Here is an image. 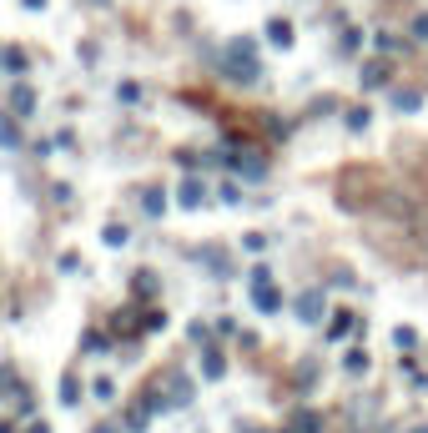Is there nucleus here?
<instances>
[{"label":"nucleus","mask_w":428,"mask_h":433,"mask_svg":"<svg viewBox=\"0 0 428 433\" xmlns=\"http://www.w3.org/2000/svg\"><path fill=\"white\" fill-rule=\"evenodd\" d=\"M252 302H257L262 312H273V307L282 302V297H278V287L267 283V273H252Z\"/></svg>","instance_id":"obj_2"},{"label":"nucleus","mask_w":428,"mask_h":433,"mask_svg":"<svg viewBox=\"0 0 428 433\" xmlns=\"http://www.w3.org/2000/svg\"><path fill=\"white\" fill-rule=\"evenodd\" d=\"M177 202H182V207H197V202H202V187H197V182H182Z\"/></svg>","instance_id":"obj_4"},{"label":"nucleus","mask_w":428,"mask_h":433,"mask_svg":"<svg viewBox=\"0 0 428 433\" xmlns=\"http://www.w3.org/2000/svg\"><path fill=\"white\" fill-rule=\"evenodd\" d=\"M413 35H418V40H428V16H418V21H413Z\"/></svg>","instance_id":"obj_6"},{"label":"nucleus","mask_w":428,"mask_h":433,"mask_svg":"<svg viewBox=\"0 0 428 433\" xmlns=\"http://www.w3.org/2000/svg\"><path fill=\"white\" fill-rule=\"evenodd\" d=\"M267 35H273V45H287V40H292V26H287V21H273V26H267Z\"/></svg>","instance_id":"obj_3"},{"label":"nucleus","mask_w":428,"mask_h":433,"mask_svg":"<svg viewBox=\"0 0 428 433\" xmlns=\"http://www.w3.org/2000/svg\"><path fill=\"white\" fill-rule=\"evenodd\" d=\"M96 433H111V428H96Z\"/></svg>","instance_id":"obj_7"},{"label":"nucleus","mask_w":428,"mask_h":433,"mask_svg":"<svg viewBox=\"0 0 428 433\" xmlns=\"http://www.w3.org/2000/svg\"><path fill=\"white\" fill-rule=\"evenodd\" d=\"M222 71H232V81H257V66H252V40H232L222 50Z\"/></svg>","instance_id":"obj_1"},{"label":"nucleus","mask_w":428,"mask_h":433,"mask_svg":"<svg viewBox=\"0 0 428 433\" xmlns=\"http://www.w3.org/2000/svg\"><path fill=\"white\" fill-rule=\"evenodd\" d=\"M297 307H302V312H307V322H312L317 312H323V292H307V297H302Z\"/></svg>","instance_id":"obj_5"}]
</instances>
